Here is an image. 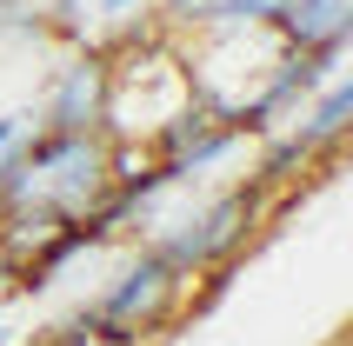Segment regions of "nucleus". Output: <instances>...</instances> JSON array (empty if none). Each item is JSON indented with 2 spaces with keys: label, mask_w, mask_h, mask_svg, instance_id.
<instances>
[{
  "label": "nucleus",
  "mask_w": 353,
  "mask_h": 346,
  "mask_svg": "<svg viewBox=\"0 0 353 346\" xmlns=\"http://www.w3.org/2000/svg\"><path fill=\"white\" fill-rule=\"evenodd\" d=\"M174 287H180V267H167L160 253H147L140 267L120 273V287L94 307V327L107 333V340H134L140 327H154L160 313L174 307Z\"/></svg>",
  "instance_id": "nucleus-1"
},
{
  "label": "nucleus",
  "mask_w": 353,
  "mask_h": 346,
  "mask_svg": "<svg viewBox=\"0 0 353 346\" xmlns=\"http://www.w3.org/2000/svg\"><path fill=\"white\" fill-rule=\"evenodd\" d=\"M240 233H247V193H227V200H214L200 220H187V233H174V240L160 247V260H167V267H207V260H220V253L234 247Z\"/></svg>",
  "instance_id": "nucleus-2"
},
{
  "label": "nucleus",
  "mask_w": 353,
  "mask_h": 346,
  "mask_svg": "<svg viewBox=\"0 0 353 346\" xmlns=\"http://www.w3.org/2000/svg\"><path fill=\"white\" fill-rule=\"evenodd\" d=\"M280 40L294 47V54H320V47H340L353 27V0H280L274 14Z\"/></svg>",
  "instance_id": "nucleus-3"
},
{
  "label": "nucleus",
  "mask_w": 353,
  "mask_h": 346,
  "mask_svg": "<svg viewBox=\"0 0 353 346\" xmlns=\"http://www.w3.org/2000/svg\"><path fill=\"white\" fill-rule=\"evenodd\" d=\"M100 94H107V67L100 60H80V67H67L54 87V107H47V120H54V134H87L100 120Z\"/></svg>",
  "instance_id": "nucleus-4"
},
{
  "label": "nucleus",
  "mask_w": 353,
  "mask_h": 346,
  "mask_svg": "<svg viewBox=\"0 0 353 346\" xmlns=\"http://www.w3.org/2000/svg\"><path fill=\"white\" fill-rule=\"evenodd\" d=\"M274 7L280 0H174V20H194V27H254Z\"/></svg>",
  "instance_id": "nucleus-5"
},
{
  "label": "nucleus",
  "mask_w": 353,
  "mask_h": 346,
  "mask_svg": "<svg viewBox=\"0 0 353 346\" xmlns=\"http://www.w3.org/2000/svg\"><path fill=\"white\" fill-rule=\"evenodd\" d=\"M347 114H353V80H334V87L320 94V107L307 114V127H300L294 140L307 147V154H314V147H327V140H340V134H347Z\"/></svg>",
  "instance_id": "nucleus-6"
},
{
  "label": "nucleus",
  "mask_w": 353,
  "mask_h": 346,
  "mask_svg": "<svg viewBox=\"0 0 353 346\" xmlns=\"http://www.w3.org/2000/svg\"><path fill=\"white\" fill-rule=\"evenodd\" d=\"M14 140H20V114H14V120H0V160H7V147H14Z\"/></svg>",
  "instance_id": "nucleus-7"
},
{
  "label": "nucleus",
  "mask_w": 353,
  "mask_h": 346,
  "mask_svg": "<svg viewBox=\"0 0 353 346\" xmlns=\"http://www.w3.org/2000/svg\"><path fill=\"white\" fill-rule=\"evenodd\" d=\"M100 7H107V14H127V7H134V0H100Z\"/></svg>",
  "instance_id": "nucleus-8"
}]
</instances>
